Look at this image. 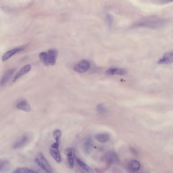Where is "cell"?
Masks as SVG:
<instances>
[{"label": "cell", "mask_w": 173, "mask_h": 173, "mask_svg": "<svg viewBox=\"0 0 173 173\" xmlns=\"http://www.w3.org/2000/svg\"><path fill=\"white\" fill-rule=\"evenodd\" d=\"M166 23L167 20L166 19L158 17L156 16H150L138 24V25L150 28H159L164 26Z\"/></svg>", "instance_id": "6da1fadb"}, {"label": "cell", "mask_w": 173, "mask_h": 173, "mask_svg": "<svg viewBox=\"0 0 173 173\" xmlns=\"http://www.w3.org/2000/svg\"><path fill=\"white\" fill-rule=\"evenodd\" d=\"M35 161L36 164H38L39 166L42 168V169L44 170L46 173H53L51 166L42 153L41 152L39 153L38 155L36 156Z\"/></svg>", "instance_id": "7a4b0ae2"}, {"label": "cell", "mask_w": 173, "mask_h": 173, "mask_svg": "<svg viewBox=\"0 0 173 173\" xmlns=\"http://www.w3.org/2000/svg\"><path fill=\"white\" fill-rule=\"evenodd\" d=\"M59 145H60L59 144L57 143L56 142H55V143L52 144V145L51 146L50 149V151L51 156L58 163H61L62 161V159L61 158L60 153L59 149Z\"/></svg>", "instance_id": "3957f363"}, {"label": "cell", "mask_w": 173, "mask_h": 173, "mask_svg": "<svg viewBox=\"0 0 173 173\" xmlns=\"http://www.w3.org/2000/svg\"><path fill=\"white\" fill-rule=\"evenodd\" d=\"M90 68V63L86 60L81 61L73 66V70L79 73H85Z\"/></svg>", "instance_id": "277c9868"}, {"label": "cell", "mask_w": 173, "mask_h": 173, "mask_svg": "<svg viewBox=\"0 0 173 173\" xmlns=\"http://www.w3.org/2000/svg\"><path fill=\"white\" fill-rule=\"evenodd\" d=\"M25 49V46H22V47H17L15 48L12 49L11 50L8 51L4 54V55L2 57V61H6L7 60H8L11 57L14 55L15 54H17L19 52H21L24 50Z\"/></svg>", "instance_id": "5b68a950"}, {"label": "cell", "mask_w": 173, "mask_h": 173, "mask_svg": "<svg viewBox=\"0 0 173 173\" xmlns=\"http://www.w3.org/2000/svg\"><path fill=\"white\" fill-rule=\"evenodd\" d=\"M15 71V68H11L7 70L4 74L3 75L1 79L0 80V86H4L9 81L11 77Z\"/></svg>", "instance_id": "8992f818"}, {"label": "cell", "mask_w": 173, "mask_h": 173, "mask_svg": "<svg viewBox=\"0 0 173 173\" xmlns=\"http://www.w3.org/2000/svg\"><path fill=\"white\" fill-rule=\"evenodd\" d=\"M29 140V138L26 135H23L16 141L13 145V148L14 149H19L25 145Z\"/></svg>", "instance_id": "52a82bcc"}, {"label": "cell", "mask_w": 173, "mask_h": 173, "mask_svg": "<svg viewBox=\"0 0 173 173\" xmlns=\"http://www.w3.org/2000/svg\"><path fill=\"white\" fill-rule=\"evenodd\" d=\"M173 63V51L164 54L163 57L158 61V64H169Z\"/></svg>", "instance_id": "ba28073f"}, {"label": "cell", "mask_w": 173, "mask_h": 173, "mask_svg": "<svg viewBox=\"0 0 173 173\" xmlns=\"http://www.w3.org/2000/svg\"><path fill=\"white\" fill-rule=\"evenodd\" d=\"M104 161L108 164H113L118 161V157L116 153L109 152L106 153L103 156Z\"/></svg>", "instance_id": "9c48e42d"}, {"label": "cell", "mask_w": 173, "mask_h": 173, "mask_svg": "<svg viewBox=\"0 0 173 173\" xmlns=\"http://www.w3.org/2000/svg\"><path fill=\"white\" fill-rule=\"evenodd\" d=\"M65 153L68 156L69 167L71 169H73L74 166V164H75V160H74L75 150L73 148H68L65 150Z\"/></svg>", "instance_id": "30bf717a"}, {"label": "cell", "mask_w": 173, "mask_h": 173, "mask_svg": "<svg viewBox=\"0 0 173 173\" xmlns=\"http://www.w3.org/2000/svg\"><path fill=\"white\" fill-rule=\"evenodd\" d=\"M127 73L126 69L124 68H113L108 69L106 71V74L110 76L113 75H120V76H124Z\"/></svg>", "instance_id": "8fae6325"}, {"label": "cell", "mask_w": 173, "mask_h": 173, "mask_svg": "<svg viewBox=\"0 0 173 173\" xmlns=\"http://www.w3.org/2000/svg\"><path fill=\"white\" fill-rule=\"evenodd\" d=\"M31 69V66L30 64H28L24 67H23L18 72L15 76H14L13 79V82H16L19 79L21 78V76H24V75L26 74L27 73L30 72V71Z\"/></svg>", "instance_id": "7c38bea8"}, {"label": "cell", "mask_w": 173, "mask_h": 173, "mask_svg": "<svg viewBox=\"0 0 173 173\" xmlns=\"http://www.w3.org/2000/svg\"><path fill=\"white\" fill-rule=\"evenodd\" d=\"M140 163L136 160H132L128 164V168L129 171L132 172L138 171L140 169Z\"/></svg>", "instance_id": "4fadbf2b"}, {"label": "cell", "mask_w": 173, "mask_h": 173, "mask_svg": "<svg viewBox=\"0 0 173 173\" xmlns=\"http://www.w3.org/2000/svg\"><path fill=\"white\" fill-rule=\"evenodd\" d=\"M49 63L51 65H54L56 61V58L58 55V52L55 50H50L48 52Z\"/></svg>", "instance_id": "5bb4252c"}, {"label": "cell", "mask_w": 173, "mask_h": 173, "mask_svg": "<svg viewBox=\"0 0 173 173\" xmlns=\"http://www.w3.org/2000/svg\"><path fill=\"white\" fill-rule=\"evenodd\" d=\"M16 108L17 109L22 110L30 112L31 110V108L29 103L26 100H23L18 103L16 105Z\"/></svg>", "instance_id": "9a60e30c"}, {"label": "cell", "mask_w": 173, "mask_h": 173, "mask_svg": "<svg viewBox=\"0 0 173 173\" xmlns=\"http://www.w3.org/2000/svg\"><path fill=\"white\" fill-rule=\"evenodd\" d=\"M92 146H93V141H92V139L89 137L86 139L83 144L84 150L86 154H90V152H91Z\"/></svg>", "instance_id": "2e32d148"}, {"label": "cell", "mask_w": 173, "mask_h": 173, "mask_svg": "<svg viewBox=\"0 0 173 173\" xmlns=\"http://www.w3.org/2000/svg\"><path fill=\"white\" fill-rule=\"evenodd\" d=\"M76 161L79 165V166H80V168L82 169L83 170H84L86 172L88 173H94L92 168H90L89 166L84 163L83 161H81V159L76 158Z\"/></svg>", "instance_id": "e0dca14e"}, {"label": "cell", "mask_w": 173, "mask_h": 173, "mask_svg": "<svg viewBox=\"0 0 173 173\" xmlns=\"http://www.w3.org/2000/svg\"><path fill=\"white\" fill-rule=\"evenodd\" d=\"M10 164L5 159H0V172H6L9 170Z\"/></svg>", "instance_id": "ac0fdd59"}, {"label": "cell", "mask_w": 173, "mask_h": 173, "mask_svg": "<svg viewBox=\"0 0 173 173\" xmlns=\"http://www.w3.org/2000/svg\"><path fill=\"white\" fill-rule=\"evenodd\" d=\"M95 138L99 142L105 143L109 140L110 136L108 133H99L96 135Z\"/></svg>", "instance_id": "d6986e66"}, {"label": "cell", "mask_w": 173, "mask_h": 173, "mask_svg": "<svg viewBox=\"0 0 173 173\" xmlns=\"http://www.w3.org/2000/svg\"><path fill=\"white\" fill-rule=\"evenodd\" d=\"M39 58L44 65L46 66H49L50 65L49 63L48 55L47 53L46 52L41 53L39 54Z\"/></svg>", "instance_id": "ffe728a7"}, {"label": "cell", "mask_w": 173, "mask_h": 173, "mask_svg": "<svg viewBox=\"0 0 173 173\" xmlns=\"http://www.w3.org/2000/svg\"><path fill=\"white\" fill-rule=\"evenodd\" d=\"M14 173H38L34 170L26 168H19L15 170Z\"/></svg>", "instance_id": "44dd1931"}, {"label": "cell", "mask_w": 173, "mask_h": 173, "mask_svg": "<svg viewBox=\"0 0 173 173\" xmlns=\"http://www.w3.org/2000/svg\"><path fill=\"white\" fill-rule=\"evenodd\" d=\"M53 136L56 142L60 145L61 138V132L60 130H56L55 131H54L53 133Z\"/></svg>", "instance_id": "7402d4cb"}, {"label": "cell", "mask_w": 173, "mask_h": 173, "mask_svg": "<svg viewBox=\"0 0 173 173\" xmlns=\"http://www.w3.org/2000/svg\"><path fill=\"white\" fill-rule=\"evenodd\" d=\"M97 111L100 114H103L106 113V109L103 104L100 103L97 106Z\"/></svg>", "instance_id": "603a6c76"}, {"label": "cell", "mask_w": 173, "mask_h": 173, "mask_svg": "<svg viewBox=\"0 0 173 173\" xmlns=\"http://www.w3.org/2000/svg\"><path fill=\"white\" fill-rule=\"evenodd\" d=\"M170 1H173V0H170Z\"/></svg>", "instance_id": "cb8c5ba5"}, {"label": "cell", "mask_w": 173, "mask_h": 173, "mask_svg": "<svg viewBox=\"0 0 173 173\" xmlns=\"http://www.w3.org/2000/svg\"></svg>", "instance_id": "d4e9b609"}]
</instances>
